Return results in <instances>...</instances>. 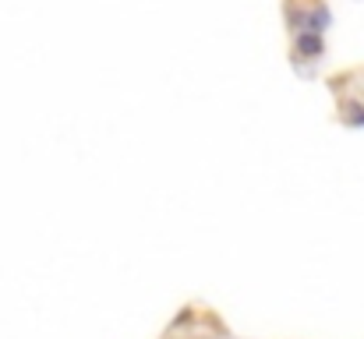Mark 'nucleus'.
<instances>
[{"mask_svg":"<svg viewBox=\"0 0 364 339\" xmlns=\"http://www.w3.org/2000/svg\"><path fill=\"white\" fill-rule=\"evenodd\" d=\"M294 57L297 60H322L326 57V36H318V32H308V28H301V32H294Z\"/></svg>","mask_w":364,"mask_h":339,"instance_id":"nucleus-1","label":"nucleus"},{"mask_svg":"<svg viewBox=\"0 0 364 339\" xmlns=\"http://www.w3.org/2000/svg\"><path fill=\"white\" fill-rule=\"evenodd\" d=\"M304 28L308 32H318V36H326L333 28V11H329L326 0H315L311 7H304Z\"/></svg>","mask_w":364,"mask_h":339,"instance_id":"nucleus-2","label":"nucleus"},{"mask_svg":"<svg viewBox=\"0 0 364 339\" xmlns=\"http://www.w3.org/2000/svg\"><path fill=\"white\" fill-rule=\"evenodd\" d=\"M340 120H343L347 127H364V103L343 99V103H340Z\"/></svg>","mask_w":364,"mask_h":339,"instance_id":"nucleus-3","label":"nucleus"},{"mask_svg":"<svg viewBox=\"0 0 364 339\" xmlns=\"http://www.w3.org/2000/svg\"><path fill=\"white\" fill-rule=\"evenodd\" d=\"M283 14H287V28H290V36L304 28V7H301L297 0H283Z\"/></svg>","mask_w":364,"mask_h":339,"instance_id":"nucleus-4","label":"nucleus"},{"mask_svg":"<svg viewBox=\"0 0 364 339\" xmlns=\"http://www.w3.org/2000/svg\"><path fill=\"white\" fill-rule=\"evenodd\" d=\"M195 322V308H181V315L170 322V329H181V325H191Z\"/></svg>","mask_w":364,"mask_h":339,"instance_id":"nucleus-5","label":"nucleus"}]
</instances>
